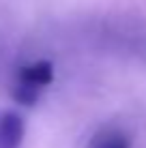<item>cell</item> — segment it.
<instances>
[{"mask_svg": "<svg viewBox=\"0 0 146 148\" xmlns=\"http://www.w3.org/2000/svg\"><path fill=\"white\" fill-rule=\"evenodd\" d=\"M54 79V67L47 60H37L22 67L15 75L13 84V99L22 105H34L43 90Z\"/></svg>", "mask_w": 146, "mask_h": 148, "instance_id": "cell-1", "label": "cell"}, {"mask_svg": "<svg viewBox=\"0 0 146 148\" xmlns=\"http://www.w3.org/2000/svg\"><path fill=\"white\" fill-rule=\"evenodd\" d=\"M24 118L13 110L0 112V148H19L24 140Z\"/></svg>", "mask_w": 146, "mask_h": 148, "instance_id": "cell-2", "label": "cell"}, {"mask_svg": "<svg viewBox=\"0 0 146 148\" xmlns=\"http://www.w3.org/2000/svg\"><path fill=\"white\" fill-rule=\"evenodd\" d=\"M86 148H131V137L118 127H103L90 137Z\"/></svg>", "mask_w": 146, "mask_h": 148, "instance_id": "cell-3", "label": "cell"}]
</instances>
